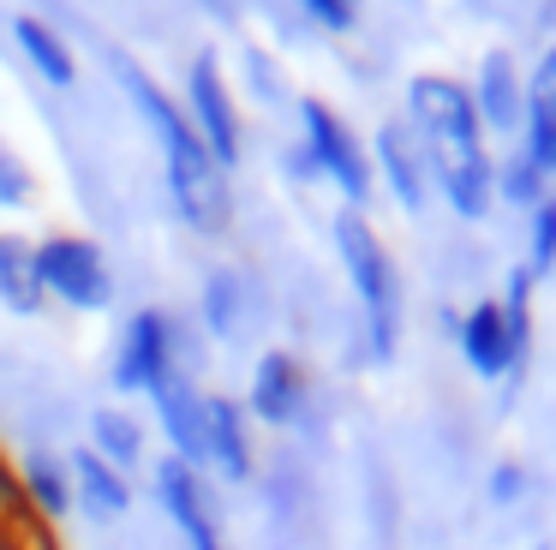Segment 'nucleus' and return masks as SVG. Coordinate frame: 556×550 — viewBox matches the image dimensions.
<instances>
[{"mask_svg": "<svg viewBox=\"0 0 556 550\" xmlns=\"http://www.w3.org/2000/svg\"><path fill=\"white\" fill-rule=\"evenodd\" d=\"M109 72L114 84L126 90V102L138 108V120L150 126V138L162 143V167H168V198L180 210V222L204 239H222L233 222V186H228V167L204 150V138L192 132L186 108L162 90V78H150L144 60L114 48L109 54Z\"/></svg>", "mask_w": 556, "mask_h": 550, "instance_id": "f257e3e1", "label": "nucleus"}, {"mask_svg": "<svg viewBox=\"0 0 556 550\" xmlns=\"http://www.w3.org/2000/svg\"><path fill=\"white\" fill-rule=\"evenodd\" d=\"M329 239H336V263L348 270V287L359 299V317H365V347H371L377 365H389L401 347V270L389 258L383 234L365 222V210H336L329 222Z\"/></svg>", "mask_w": 556, "mask_h": 550, "instance_id": "f03ea898", "label": "nucleus"}, {"mask_svg": "<svg viewBox=\"0 0 556 550\" xmlns=\"http://www.w3.org/2000/svg\"><path fill=\"white\" fill-rule=\"evenodd\" d=\"M168 377H198V329L162 305H144L126 317L121 341H114L109 383L121 395H144L150 401Z\"/></svg>", "mask_w": 556, "mask_h": 550, "instance_id": "7ed1b4c3", "label": "nucleus"}, {"mask_svg": "<svg viewBox=\"0 0 556 550\" xmlns=\"http://www.w3.org/2000/svg\"><path fill=\"white\" fill-rule=\"evenodd\" d=\"M425 167H431V198L448 203L455 222H484L496 203V155L484 132H431Z\"/></svg>", "mask_w": 556, "mask_h": 550, "instance_id": "20e7f679", "label": "nucleus"}, {"mask_svg": "<svg viewBox=\"0 0 556 550\" xmlns=\"http://www.w3.org/2000/svg\"><path fill=\"white\" fill-rule=\"evenodd\" d=\"M300 143L317 155L324 186H336L348 210H365V203L377 198L371 150H365L359 132L336 114V102H324V96H300Z\"/></svg>", "mask_w": 556, "mask_h": 550, "instance_id": "39448f33", "label": "nucleus"}, {"mask_svg": "<svg viewBox=\"0 0 556 550\" xmlns=\"http://www.w3.org/2000/svg\"><path fill=\"white\" fill-rule=\"evenodd\" d=\"M37 275H42V293L61 299L66 311H97L114 305V270H109V251L85 234H49L37 239Z\"/></svg>", "mask_w": 556, "mask_h": 550, "instance_id": "423d86ee", "label": "nucleus"}, {"mask_svg": "<svg viewBox=\"0 0 556 550\" xmlns=\"http://www.w3.org/2000/svg\"><path fill=\"white\" fill-rule=\"evenodd\" d=\"M180 108H186V120H192V132L204 138V150L233 174V167H240V108H233V90H228V78H222V60L210 54V48H198L192 66H186Z\"/></svg>", "mask_w": 556, "mask_h": 550, "instance_id": "0eeeda50", "label": "nucleus"}, {"mask_svg": "<svg viewBox=\"0 0 556 550\" xmlns=\"http://www.w3.org/2000/svg\"><path fill=\"white\" fill-rule=\"evenodd\" d=\"M312 377H305V365L288 353V347H269V353H257L252 365V383H245V413H252V425H269V430H305L312 425Z\"/></svg>", "mask_w": 556, "mask_h": 550, "instance_id": "6e6552de", "label": "nucleus"}, {"mask_svg": "<svg viewBox=\"0 0 556 550\" xmlns=\"http://www.w3.org/2000/svg\"><path fill=\"white\" fill-rule=\"evenodd\" d=\"M371 174L383 179V191L401 203V215L419 222L431 210V167H425V143L407 120H383L371 143Z\"/></svg>", "mask_w": 556, "mask_h": 550, "instance_id": "1a4fd4ad", "label": "nucleus"}, {"mask_svg": "<svg viewBox=\"0 0 556 550\" xmlns=\"http://www.w3.org/2000/svg\"><path fill=\"white\" fill-rule=\"evenodd\" d=\"M150 413L174 461L210 473V389H198V377H168L150 395Z\"/></svg>", "mask_w": 556, "mask_h": 550, "instance_id": "9d476101", "label": "nucleus"}, {"mask_svg": "<svg viewBox=\"0 0 556 550\" xmlns=\"http://www.w3.org/2000/svg\"><path fill=\"white\" fill-rule=\"evenodd\" d=\"M455 347H460V365L472 371L479 383H508L515 389L527 371L515 365V347H508V323L496 299H472L455 323Z\"/></svg>", "mask_w": 556, "mask_h": 550, "instance_id": "9b49d317", "label": "nucleus"}, {"mask_svg": "<svg viewBox=\"0 0 556 550\" xmlns=\"http://www.w3.org/2000/svg\"><path fill=\"white\" fill-rule=\"evenodd\" d=\"M467 96H472V108H479L484 138H520V120H527V72L515 66L508 48H491V54L479 60Z\"/></svg>", "mask_w": 556, "mask_h": 550, "instance_id": "f8f14e48", "label": "nucleus"}, {"mask_svg": "<svg viewBox=\"0 0 556 550\" xmlns=\"http://www.w3.org/2000/svg\"><path fill=\"white\" fill-rule=\"evenodd\" d=\"M150 485H156V502H162V514L174 521V533H180V538L204 533V526H222L216 521V490H210V473H198V466L162 454V461L150 466Z\"/></svg>", "mask_w": 556, "mask_h": 550, "instance_id": "ddd939ff", "label": "nucleus"}, {"mask_svg": "<svg viewBox=\"0 0 556 550\" xmlns=\"http://www.w3.org/2000/svg\"><path fill=\"white\" fill-rule=\"evenodd\" d=\"M66 473H73V509H85L97 526H114V521L132 514V478L114 473L90 442H78V449L66 454Z\"/></svg>", "mask_w": 556, "mask_h": 550, "instance_id": "4468645a", "label": "nucleus"}, {"mask_svg": "<svg viewBox=\"0 0 556 550\" xmlns=\"http://www.w3.org/2000/svg\"><path fill=\"white\" fill-rule=\"evenodd\" d=\"M210 473L245 485L257 473V437H252V413L233 395H210Z\"/></svg>", "mask_w": 556, "mask_h": 550, "instance_id": "2eb2a0df", "label": "nucleus"}, {"mask_svg": "<svg viewBox=\"0 0 556 550\" xmlns=\"http://www.w3.org/2000/svg\"><path fill=\"white\" fill-rule=\"evenodd\" d=\"M520 150L556 179V42L527 66V120H520Z\"/></svg>", "mask_w": 556, "mask_h": 550, "instance_id": "dca6fc26", "label": "nucleus"}, {"mask_svg": "<svg viewBox=\"0 0 556 550\" xmlns=\"http://www.w3.org/2000/svg\"><path fill=\"white\" fill-rule=\"evenodd\" d=\"M18 466V490H25V509L37 526H61L73 514V473H66V454L30 449Z\"/></svg>", "mask_w": 556, "mask_h": 550, "instance_id": "f3484780", "label": "nucleus"}, {"mask_svg": "<svg viewBox=\"0 0 556 550\" xmlns=\"http://www.w3.org/2000/svg\"><path fill=\"white\" fill-rule=\"evenodd\" d=\"M13 42H18V54L37 66V78H49V90H73V84H78V54L66 48V36L54 30L42 12H18V18H13Z\"/></svg>", "mask_w": 556, "mask_h": 550, "instance_id": "a211bd4d", "label": "nucleus"}, {"mask_svg": "<svg viewBox=\"0 0 556 550\" xmlns=\"http://www.w3.org/2000/svg\"><path fill=\"white\" fill-rule=\"evenodd\" d=\"M49 293L37 275V239L25 234H0V311L13 317H42Z\"/></svg>", "mask_w": 556, "mask_h": 550, "instance_id": "6ab92c4d", "label": "nucleus"}, {"mask_svg": "<svg viewBox=\"0 0 556 550\" xmlns=\"http://www.w3.org/2000/svg\"><path fill=\"white\" fill-rule=\"evenodd\" d=\"M240 329H245V275L216 263L198 282V335H210V341H240Z\"/></svg>", "mask_w": 556, "mask_h": 550, "instance_id": "aec40b11", "label": "nucleus"}, {"mask_svg": "<svg viewBox=\"0 0 556 550\" xmlns=\"http://www.w3.org/2000/svg\"><path fill=\"white\" fill-rule=\"evenodd\" d=\"M90 449H97L114 473L132 478L138 466H144V425H138V413H126V407H114V401L90 407Z\"/></svg>", "mask_w": 556, "mask_h": 550, "instance_id": "412c9836", "label": "nucleus"}, {"mask_svg": "<svg viewBox=\"0 0 556 550\" xmlns=\"http://www.w3.org/2000/svg\"><path fill=\"white\" fill-rule=\"evenodd\" d=\"M544 198H551V174H544L520 143L508 155H496V203H515V210L527 215V210H539Z\"/></svg>", "mask_w": 556, "mask_h": 550, "instance_id": "4be33fe9", "label": "nucleus"}, {"mask_svg": "<svg viewBox=\"0 0 556 550\" xmlns=\"http://www.w3.org/2000/svg\"><path fill=\"white\" fill-rule=\"evenodd\" d=\"M532 275L520 270H508V282H503V299H496V305H503V323H508V347H515V365L527 371V359H532Z\"/></svg>", "mask_w": 556, "mask_h": 550, "instance_id": "5701e85b", "label": "nucleus"}, {"mask_svg": "<svg viewBox=\"0 0 556 550\" xmlns=\"http://www.w3.org/2000/svg\"><path fill=\"white\" fill-rule=\"evenodd\" d=\"M520 270H527L532 282H544V275L556 270V191L539 210H527V258H520Z\"/></svg>", "mask_w": 556, "mask_h": 550, "instance_id": "b1692460", "label": "nucleus"}, {"mask_svg": "<svg viewBox=\"0 0 556 550\" xmlns=\"http://www.w3.org/2000/svg\"><path fill=\"white\" fill-rule=\"evenodd\" d=\"M293 7H300L305 18L317 24V30H336V36H348L353 24H359L365 0H293Z\"/></svg>", "mask_w": 556, "mask_h": 550, "instance_id": "393cba45", "label": "nucleus"}, {"mask_svg": "<svg viewBox=\"0 0 556 550\" xmlns=\"http://www.w3.org/2000/svg\"><path fill=\"white\" fill-rule=\"evenodd\" d=\"M527 466L520 461H496L491 466V478H484V502H491V509H515L520 497H527Z\"/></svg>", "mask_w": 556, "mask_h": 550, "instance_id": "a878e982", "label": "nucleus"}, {"mask_svg": "<svg viewBox=\"0 0 556 550\" xmlns=\"http://www.w3.org/2000/svg\"><path fill=\"white\" fill-rule=\"evenodd\" d=\"M30 198H37V174H30L18 155L0 150V210H25Z\"/></svg>", "mask_w": 556, "mask_h": 550, "instance_id": "bb28decb", "label": "nucleus"}, {"mask_svg": "<svg viewBox=\"0 0 556 550\" xmlns=\"http://www.w3.org/2000/svg\"><path fill=\"white\" fill-rule=\"evenodd\" d=\"M0 514H7V521H30L25 490H18V466H13V454H7V442H0Z\"/></svg>", "mask_w": 556, "mask_h": 550, "instance_id": "cd10ccee", "label": "nucleus"}, {"mask_svg": "<svg viewBox=\"0 0 556 550\" xmlns=\"http://www.w3.org/2000/svg\"><path fill=\"white\" fill-rule=\"evenodd\" d=\"M0 550H54V545H49V526L7 521V514H0Z\"/></svg>", "mask_w": 556, "mask_h": 550, "instance_id": "c85d7f7f", "label": "nucleus"}, {"mask_svg": "<svg viewBox=\"0 0 556 550\" xmlns=\"http://www.w3.org/2000/svg\"><path fill=\"white\" fill-rule=\"evenodd\" d=\"M281 174H288L293 186H324V167H317V155L305 150V143H288V150H281Z\"/></svg>", "mask_w": 556, "mask_h": 550, "instance_id": "c756f323", "label": "nucleus"}, {"mask_svg": "<svg viewBox=\"0 0 556 550\" xmlns=\"http://www.w3.org/2000/svg\"><path fill=\"white\" fill-rule=\"evenodd\" d=\"M186 550H228V545H222V526H204V533H192V538H186Z\"/></svg>", "mask_w": 556, "mask_h": 550, "instance_id": "7c9ffc66", "label": "nucleus"}, {"mask_svg": "<svg viewBox=\"0 0 556 550\" xmlns=\"http://www.w3.org/2000/svg\"><path fill=\"white\" fill-rule=\"evenodd\" d=\"M539 550H551V545H539Z\"/></svg>", "mask_w": 556, "mask_h": 550, "instance_id": "2f4dec72", "label": "nucleus"}]
</instances>
